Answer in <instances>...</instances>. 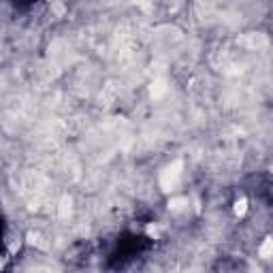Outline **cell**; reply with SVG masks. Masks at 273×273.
Returning <instances> with one entry per match:
<instances>
[{"instance_id":"7a4b0ae2","label":"cell","mask_w":273,"mask_h":273,"mask_svg":"<svg viewBox=\"0 0 273 273\" xmlns=\"http://www.w3.org/2000/svg\"><path fill=\"white\" fill-rule=\"evenodd\" d=\"M237 214H243V211H245V201H241V203H237Z\"/></svg>"},{"instance_id":"6da1fadb","label":"cell","mask_w":273,"mask_h":273,"mask_svg":"<svg viewBox=\"0 0 273 273\" xmlns=\"http://www.w3.org/2000/svg\"><path fill=\"white\" fill-rule=\"evenodd\" d=\"M269 252H271V239H267V243L262 245V256H269Z\"/></svg>"}]
</instances>
